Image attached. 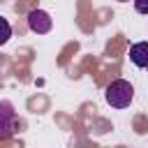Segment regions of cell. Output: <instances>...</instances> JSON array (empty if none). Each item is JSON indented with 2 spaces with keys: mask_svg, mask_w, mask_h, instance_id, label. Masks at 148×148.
Segmentation results:
<instances>
[{
  "mask_svg": "<svg viewBox=\"0 0 148 148\" xmlns=\"http://www.w3.org/2000/svg\"><path fill=\"white\" fill-rule=\"evenodd\" d=\"M104 99H106V104L113 106V109H127L130 102L134 99V86H132L130 81H125V79H116V81H111V83L106 86Z\"/></svg>",
  "mask_w": 148,
  "mask_h": 148,
  "instance_id": "cell-1",
  "label": "cell"
},
{
  "mask_svg": "<svg viewBox=\"0 0 148 148\" xmlns=\"http://www.w3.org/2000/svg\"><path fill=\"white\" fill-rule=\"evenodd\" d=\"M51 16L44 12V9H32L30 14H28V28L32 30V32H37V35H44V32H49L51 30Z\"/></svg>",
  "mask_w": 148,
  "mask_h": 148,
  "instance_id": "cell-2",
  "label": "cell"
},
{
  "mask_svg": "<svg viewBox=\"0 0 148 148\" xmlns=\"http://www.w3.org/2000/svg\"><path fill=\"white\" fill-rule=\"evenodd\" d=\"M130 60L139 69H148V42H136L130 46Z\"/></svg>",
  "mask_w": 148,
  "mask_h": 148,
  "instance_id": "cell-3",
  "label": "cell"
},
{
  "mask_svg": "<svg viewBox=\"0 0 148 148\" xmlns=\"http://www.w3.org/2000/svg\"><path fill=\"white\" fill-rule=\"evenodd\" d=\"M134 9L139 14H148V0H134Z\"/></svg>",
  "mask_w": 148,
  "mask_h": 148,
  "instance_id": "cell-4",
  "label": "cell"
},
{
  "mask_svg": "<svg viewBox=\"0 0 148 148\" xmlns=\"http://www.w3.org/2000/svg\"><path fill=\"white\" fill-rule=\"evenodd\" d=\"M118 2H130V0H118Z\"/></svg>",
  "mask_w": 148,
  "mask_h": 148,
  "instance_id": "cell-5",
  "label": "cell"
}]
</instances>
